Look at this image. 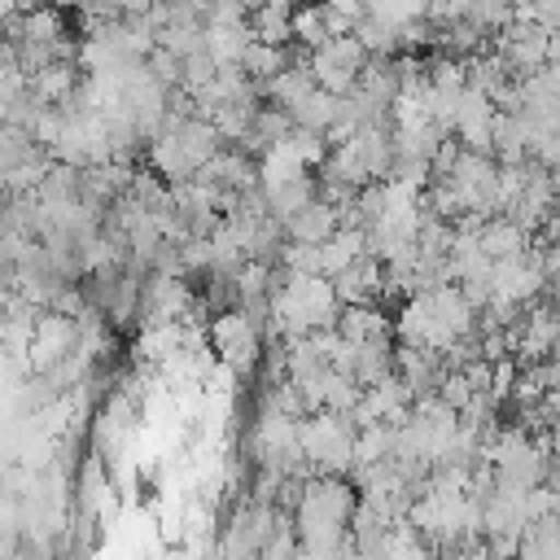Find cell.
<instances>
[{"instance_id": "cell-1", "label": "cell", "mask_w": 560, "mask_h": 560, "mask_svg": "<svg viewBox=\"0 0 560 560\" xmlns=\"http://www.w3.org/2000/svg\"><path fill=\"white\" fill-rule=\"evenodd\" d=\"M354 503H359V486L346 481V477H306L302 481V494L293 503V529H298V542L302 551H328L337 542L350 538V516H354Z\"/></svg>"}, {"instance_id": "cell-2", "label": "cell", "mask_w": 560, "mask_h": 560, "mask_svg": "<svg viewBox=\"0 0 560 560\" xmlns=\"http://www.w3.org/2000/svg\"><path fill=\"white\" fill-rule=\"evenodd\" d=\"M267 315H271V328L280 332V341H289V337H306L319 328H337L341 298L328 276H302V271L276 267V289H271Z\"/></svg>"}, {"instance_id": "cell-3", "label": "cell", "mask_w": 560, "mask_h": 560, "mask_svg": "<svg viewBox=\"0 0 560 560\" xmlns=\"http://www.w3.org/2000/svg\"><path fill=\"white\" fill-rule=\"evenodd\" d=\"M219 149H223V136L214 131L210 118H201V114H166V122L149 140V166H153V175H162L175 188V184H188Z\"/></svg>"}, {"instance_id": "cell-4", "label": "cell", "mask_w": 560, "mask_h": 560, "mask_svg": "<svg viewBox=\"0 0 560 560\" xmlns=\"http://www.w3.org/2000/svg\"><path fill=\"white\" fill-rule=\"evenodd\" d=\"M354 433H359V424L350 416L306 411L298 420V446H302V459L311 464V472L350 477V468H354Z\"/></svg>"}, {"instance_id": "cell-5", "label": "cell", "mask_w": 560, "mask_h": 560, "mask_svg": "<svg viewBox=\"0 0 560 560\" xmlns=\"http://www.w3.org/2000/svg\"><path fill=\"white\" fill-rule=\"evenodd\" d=\"M368 61H372V52L359 44V35L350 31V35H332L328 44H319L315 52H311V79L324 88V92H332V96H346V92H354V83H359V74L368 70Z\"/></svg>"}, {"instance_id": "cell-6", "label": "cell", "mask_w": 560, "mask_h": 560, "mask_svg": "<svg viewBox=\"0 0 560 560\" xmlns=\"http://www.w3.org/2000/svg\"><path fill=\"white\" fill-rule=\"evenodd\" d=\"M79 346V315L66 311H39L35 319V337L26 350V368L31 372H52L57 363H66Z\"/></svg>"}, {"instance_id": "cell-7", "label": "cell", "mask_w": 560, "mask_h": 560, "mask_svg": "<svg viewBox=\"0 0 560 560\" xmlns=\"http://www.w3.org/2000/svg\"><path fill=\"white\" fill-rule=\"evenodd\" d=\"M210 337H214V350L232 368H249L258 359V350H262V311H245V306L228 311V315L214 319Z\"/></svg>"}, {"instance_id": "cell-8", "label": "cell", "mask_w": 560, "mask_h": 560, "mask_svg": "<svg viewBox=\"0 0 560 560\" xmlns=\"http://www.w3.org/2000/svg\"><path fill=\"white\" fill-rule=\"evenodd\" d=\"M337 228H341L337 206H332V201H324V197H315V201H306L298 214H289V219H284V241L319 245V241H328Z\"/></svg>"}, {"instance_id": "cell-9", "label": "cell", "mask_w": 560, "mask_h": 560, "mask_svg": "<svg viewBox=\"0 0 560 560\" xmlns=\"http://www.w3.org/2000/svg\"><path fill=\"white\" fill-rule=\"evenodd\" d=\"M337 332H341L350 346H368V341H389V337H394V324L385 319V311H381L376 302H363V306H341Z\"/></svg>"}, {"instance_id": "cell-10", "label": "cell", "mask_w": 560, "mask_h": 560, "mask_svg": "<svg viewBox=\"0 0 560 560\" xmlns=\"http://www.w3.org/2000/svg\"><path fill=\"white\" fill-rule=\"evenodd\" d=\"M293 0H254V9H249V31H254V39H262V44H289V35H293Z\"/></svg>"}, {"instance_id": "cell-11", "label": "cell", "mask_w": 560, "mask_h": 560, "mask_svg": "<svg viewBox=\"0 0 560 560\" xmlns=\"http://www.w3.org/2000/svg\"><path fill=\"white\" fill-rule=\"evenodd\" d=\"M74 70H79L74 61H52V66L26 74V88H31V96H35L39 105H61V101L79 88V74H74Z\"/></svg>"}, {"instance_id": "cell-12", "label": "cell", "mask_w": 560, "mask_h": 560, "mask_svg": "<svg viewBox=\"0 0 560 560\" xmlns=\"http://www.w3.org/2000/svg\"><path fill=\"white\" fill-rule=\"evenodd\" d=\"M311 57V52H306ZM306 57H298V61H306ZM293 66V57H289V48L284 44H262V39H254L249 48H245V57H241V70L262 88V83H271L280 70H289Z\"/></svg>"}, {"instance_id": "cell-13", "label": "cell", "mask_w": 560, "mask_h": 560, "mask_svg": "<svg viewBox=\"0 0 560 560\" xmlns=\"http://www.w3.org/2000/svg\"><path fill=\"white\" fill-rule=\"evenodd\" d=\"M324 4H328L332 13H341L346 22H359V18L368 13V9H363V0H324Z\"/></svg>"}]
</instances>
